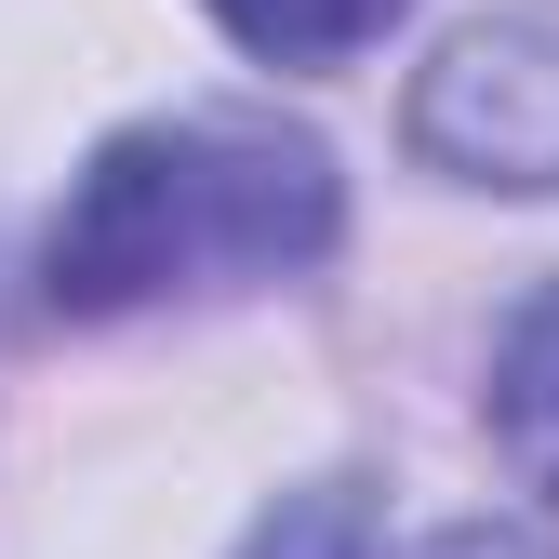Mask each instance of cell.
<instances>
[{"label": "cell", "mask_w": 559, "mask_h": 559, "mask_svg": "<svg viewBox=\"0 0 559 559\" xmlns=\"http://www.w3.org/2000/svg\"><path fill=\"white\" fill-rule=\"evenodd\" d=\"M333 240H346V174L320 133H280L240 107H160V120H120L67 174L40 227V307L53 320L227 307L333 266Z\"/></svg>", "instance_id": "cell-1"}, {"label": "cell", "mask_w": 559, "mask_h": 559, "mask_svg": "<svg viewBox=\"0 0 559 559\" xmlns=\"http://www.w3.org/2000/svg\"><path fill=\"white\" fill-rule=\"evenodd\" d=\"M413 160L453 187L546 200L559 187V27L493 14V27L440 40V67L413 81Z\"/></svg>", "instance_id": "cell-2"}, {"label": "cell", "mask_w": 559, "mask_h": 559, "mask_svg": "<svg viewBox=\"0 0 559 559\" xmlns=\"http://www.w3.org/2000/svg\"><path fill=\"white\" fill-rule=\"evenodd\" d=\"M493 453H507L520 493L559 520V280H533L520 320H507V346H493Z\"/></svg>", "instance_id": "cell-3"}, {"label": "cell", "mask_w": 559, "mask_h": 559, "mask_svg": "<svg viewBox=\"0 0 559 559\" xmlns=\"http://www.w3.org/2000/svg\"><path fill=\"white\" fill-rule=\"evenodd\" d=\"M253 67H346V53H373L413 0H200Z\"/></svg>", "instance_id": "cell-4"}, {"label": "cell", "mask_w": 559, "mask_h": 559, "mask_svg": "<svg viewBox=\"0 0 559 559\" xmlns=\"http://www.w3.org/2000/svg\"><path fill=\"white\" fill-rule=\"evenodd\" d=\"M227 559H386V507H373L360 466H333V479H294Z\"/></svg>", "instance_id": "cell-5"}, {"label": "cell", "mask_w": 559, "mask_h": 559, "mask_svg": "<svg viewBox=\"0 0 559 559\" xmlns=\"http://www.w3.org/2000/svg\"><path fill=\"white\" fill-rule=\"evenodd\" d=\"M427 559H559V533H533V520H453Z\"/></svg>", "instance_id": "cell-6"}]
</instances>
